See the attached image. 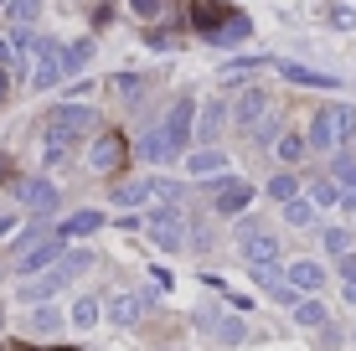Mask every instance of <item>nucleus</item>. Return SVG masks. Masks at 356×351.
<instances>
[{"mask_svg":"<svg viewBox=\"0 0 356 351\" xmlns=\"http://www.w3.org/2000/svg\"><path fill=\"white\" fill-rule=\"evenodd\" d=\"M124 155H129L124 140H119L114 129H104V135L93 140V150H88V165H93V171H104V176H114L119 165H124Z\"/></svg>","mask_w":356,"mask_h":351,"instance_id":"obj_8","label":"nucleus"},{"mask_svg":"<svg viewBox=\"0 0 356 351\" xmlns=\"http://www.w3.org/2000/svg\"><path fill=\"white\" fill-rule=\"evenodd\" d=\"M248 31H253V26H248V16H232L227 26L217 31V36H207V42H212V47H238V42H248Z\"/></svg>","mask_w":356,"mask_h":351,"instance_id":"obj_21","label":"nucleus"},{"mask_svg":"<svg viewBox=\"0 0 356 351\" xmlns=\"http://www.w3.org/2000/svg\"><path fill=\"white\" fill-rule=\"evenodd\" d=\"M284 72L289 83H300V88H341V78H330V72H315V67H300V63H274Z\"/></svg>","mask_w":356,"mask_h":351,"instance_id":"obj_15","label":"nucleus"},{"mask_svg":"<svg viewBox=\"0 0 356 351\" xmlns=\"http://www.w3.org/2000/svg\"><path fill=\"white\" fill-rule=\"evenodd\" d=\"M93 124H98V114L88 104H63V108H52V119H47V140L52 145H72L78 135H88Z\"/></svg>","mask_w":356,"mask_h":351,"instance_id":"obj_2","label":"nucleus"},{"mask_svg":"<svg viewBox=\"0 0 356 351\" xmlns=\"http://www.w3.org/2000/svg\"><path fill=\"white\" fill-rule=\"evenodd\" d=\"M10 21L16 26H36L42 21V0H10Z\"/></svg>","mask_w":356,"mask_h":351,"instance_id":"obj_26","label":"nucleus"},{"mask_svg":"<svg viewBox=\"0 0 356 351\" xmlns=\"http://www.w3.org/2000/svg\"><path fill=\"white\" fill-rule=\"evenodd\" d=\"M325 248L336 253V259H346V253H351V238H346V227H325Z\"/></svg>","mask_w":356,"mask_h":351,"instance_id":"obj_34","label":"nucleus"},{"mask_svg":"<svg viewBox=\"0 0 356 351\" xmlns=\"http://www.w3.org/2000/svg\"><path fill=\"white\" fill-rule=\"evenodd\" d=\"M114 88H119V93H140V88H145V78H134V72H124V78H114Z\"/></svg>","mask_w":356,"mask_h":351,"instance_id":"obj_36","label":"nucleus"},{"mask_svg":"<svg viewBox=\"0 0 356 351\" xmlns=\"http://www.w3.org/2000/svg\"><path fill=\"white\" fill-rule=\"evenodd\" d=\"M67 253H63V233H52V238H42L36 248L26 253H16V274H47L52 263H63Z\"/></svg>","mask_w":356,"mask_h":351,"instance_id":"obj_4","label":"nucleus"},{"mask_svg":"<svg viewBox=\"0 0 356 351\" xmlns=\"http://www.w3.org/2000/svg\"><path fill=\"white\" fill-rule=\"evenodd\" d=\"M259 67H274V63H264V57H238V63L222 67V83H243L248 72H259Z\"/></svg>","mask_w":356,"mask_h":351,"instance_id":"obj_25","label":"nucleus"},{"mask_svg":"<svg viewBox=\"0 0 356 351\" xmlns=\"http://www.w3.org/2000/svg\"><path fill=\"white\" fill-rule=\"evenodd\" d=\"M212 202H217V212H222V217H238V212L253 202V186H248V181H238V176H227L222 186H217Z\"/></svg>","mask_w":356,"mask_h":351,"instance_id":"obj_12","label":"nucleus"},{"mask_svg":"<svg viewBox=\"0 0 356 351\" xmlns=\"http://www.w3.org/2000/svg\"><path fill=\"white\" fill-rule=\"evenodd\" d=\"M83 269H93V253H88V248H72V253H67L63 263H52V269L42 274V279L21 284V300H31V305H42L47 295H57V289H63V284H72V279H78Z\"/></svg>","mask_w":356,"mask_h":351,"instance_id":"obj_1","label":"nucleus"},{"mask_svg":"<svg viewBox=\"0 0 356 351\" xmlns=\"http://www.w3.org/2000/svg\"><path fill=\"white\" fill-rule=\"evenodd\" d=\"M155 197V181H124V186H119L114 191V207H145V202H150Z\"/></svg>","mask_w":356,"mask_h":351,"instance_id":"obj_19","label":"nucleus"},{"mask_svg":"<svg viewBox=\"0 0 356 351\" xmlns=\"http://www.w3.org/2000/svg\"><path fill=\"white\" fill-rule=\"evenodd\" d=\"M63 78H67V72H63V47L42 36V47H36V72H31V88H57Z\"/></svg>","mask_w":356,"mask_h":351,"instance_id":"obj_7","label":"nucleus"},{"mask_svg":"<svg viewBox=\"0 0 356 351\" xmlns=\"http://www.w3.org/2000/svg\"><path fill=\"white\" fill-rule=\"evenodd\" d=\"M129 10H134L140 21H161V16H165V0H129Z\"/></svg>","mask_w":356,"mask_h":351,"instance_id":"obj_33","label":"nucleus"},{"mask_svg":"<svg viewBox=\"0 0 356 351\" xmlns=\"http://www.w3.org/2000/svg\"><path fill=\"white\" fill-rule=\"evenodd\" d=\"M104 316L114 320V325H134V320L145 316V300L134 295V289H114V295L104 300Z\"/></svg>","mask_w":356,"mask_h":351,"instance_id":"obj_11","label":"nucleus"},{"mask_svg":"<svg viewBox=\"0 0 356 351\" xmlns=\"http://www.w3.org/2000/svg\"><path fill=\"white\" fill-rule=\"evenodd\" d=\"M346 305H356V284H346Z\"/></svg>","mask_w":356,"mask_h":351,"instance_id":"obj_43","label":"nucleus"},{"mask_svg":"<svg viewBox=\"0 0 356 351\" xmlns=\"http://www.w3.org/2000/svg\"><path fill=\"white\" fill-rule=\"evenodd\" d=\"M88 63H93V42H88V36L72 42V47H63V72H67V78H72V72H83Z\"/></svg>","mask_w":356,"mask_h":351,"instance_id":"obj_20","label":"nucleus"},{"mask_svg":"<svg viewBox=\"0 0 356 351\" xmlns=\"http://www.w3.org/2000/svg\"><path fill=\"white\" fill-rule=\"evenodd\" d=\"M315 212H321V207H315V202L294 197L289 207H284V222H289V227H315Z\"/></svg>","mask_w":356,"mask_h":351,"instance_id":"obj_23","label":"nucleus"},{"mask_svg":"<svg viewBox=\"0 0 356 351\" xmlns=\"http://www.w3.org/2000/svg\"><path fill=\"white\" fill-rule=\"evenodd\" d=\"M0 233H10V217H0Z\"/></svg>","mask_w":356,"mask_h":351,"instance_id":"obj_44","label":"nucleus"},{"mask_svg":"<svg viewBox=\"0 0 356 351\" xmlns=\"http://www.w3.org/2000/svg\"><path fill=\"white\" fill-rule=\"evenodd\" d=\"M31 331H36V336H52V331H63V310L42 305V310H36V316H31Z\"/></svg>","mask_w":356,"mask_h":351,"instance_id":"obj_27","label":"nucleus"},{"mask_svg":"<svg viewBox=\"0 0 356 351\" xmlns=\"http://www.w3.org/2000/svg\"><path fill=\"white\" fill-rule=\"evenodd\" d=\"M336 181H341V186H351L346 207H356V155H341V161H336Z\"/></svg>","mask_w":356,"mask_h":351,"instance_id":"obj_30","label":"nucleus"},{"mask_svg":"<svg viewBox=\"0 0 356 351\" xmlns=\"http://www.w3.org/2000/svg\"><path fill=\"white\" fill-rule=\"evenodd\" d=\"M155 197H165V202H181V186H176V181H155Z\"/></svg>","mask_w":356,"mask_h":351,"instance_id":"obj_37","label":"nucleus"},{"mask_svg":"<svg viewBox=\"0 0 356 351\" xmlns=\"http://www.w3.org/2000/svg\"><path fill=\"white\" fill-rule=\"evenodd\" d=\"M6 99H10V72L0 67V104H6Z\"/></svg>","mask_w":356,"mask_h":351,"instance_id":"obj_41","label":"nucleus"},{"mask_svg":"<svg viewBox=\"0 0 356 351\" xmlns=\"http://www.w3.org/2000/svg\"><path fill=\"white\" fill-rule=\"evenodd\" d=\"M310 202H315V207H336V202H341L336 181H310Z\"/></svg>","mask_w":356,"mask_h":351,"instance_id":"obj_32","label":"nucleus"},{"mask_svg":"<svg viewBox=\"0 0 356 351\" xmlns=\"http://www.w3.org/2000/svg\"><path fill=\"white\" fill-rule=\"evenodd\" d=\"M341 279L356 284V253H346V259H341Z\"/></svg>","mask_w":356,"mask_h":351,"instance_id":"obj_38","label":"nucleus"},{"mask_svg":"<svg viewBox=\"0 0 356 351\" xmlns=\"http://www.w3.org/2000/svg\"><path fill=\"white\" fill-rule=\"evenodd\" d=\"M351 129H356V114H351V108H321V114L310 119V150H336Z\"/></svg>","mask_w":356,"mask_h":351,"instance_id":"obj_3","label":"nucleus"},{"mask_svg":"<svg viewBox=\"0 0 356 351\" xmlns=\"http://www.w3.org/2000/svg\"><path fill=\"white\" fill-rule=\"evenodd\" d=\"M330 21H336V26H356V10H341L336 6V10H330Z\"/></svg>","mask_w":356,"mask_h":351,"instance_id":"obj_39","label":"nucleus"},{"mask_svg":"<svg viewBox=\"0 0 356 351\" xmlns=\"http://www.w3.org/2000/svg\"><path fill=\"white\" fill-rule=\"evenodd\" d=\"M145 233H150V243H155V248H165V253H181V248H186L176 212H145Z\"/></svg>","mask_w":356,"mask_h":351,"instance_id":"obj_6","label":"nucleus"},{"mask_svg":"<svg viewBox=\"0 0 356 351\" xmlns=\"http://www.w3.org/2000/svg\"><path fill=\"white\" fill-rule=\"evenodd\" d=\"M0 325H6V310H0Z\"/></svg>","mask_w":356,"mask_h":351,"instance_id":"obj_46","label":"nucleus"},{"mask_svg":"<svg viewBox=\"0 0 356 351\" xmlns=\"http://www.w3.org/2000/svg\"><path fill=\"white\" fill-rule=\"evenodd\" d=\"M10 57H16V47H10V42H6V36H0V67H6V63H10Z\"/></svg>","mask_w":356,"mask_h":351,"instance_id":"obj_40","label":"nucleus"},{"mask_svg":"<svg viewBox=\"0 0 356 351\" xmlns=\"http://www.w3.org/2000/svg\"><path fill=\"white\" fill-rule=\"evenodd\" d=\"M98 316H104V305H98L93 295H88V300H78V305L67 310V320L78 325V331H93V325H98Z\"/></svg>","mask_w":356,"mask_h":351,"instance_id":"obj_22","label":"nucleus"},{"mask_svg":"<svg viewBox=\"0 0 356 351\" xmlns=\"http://www.w3.org/2000/svg\"><path fill=\"white\" fill-rule=\"evenodd\" d=\"M0 6H10V0H0Z\"/></svg>","mask_w":356,"mask_h":351,"instance_id":"obj_47","label":"nucleus"},{"mask_svg":"<svg viewBox=\"0 0 356 351\" xmlns=\"http://www.w3.org/2000/svg\"><path fill=\"white\" fill-rule=\"evenodd\" d=\"M16 351H36V346H16Z\"/></svg>","mask_w":356,"mask_h":351,"instance_id":"obj_45","label":"nucleus"},{"mask_svg":"<svg viewBox=\"0 0 356 351\" xmlns=\"http://www.w3.org/2000/svg\"><path fill=\"white\" fill-rule=\"evenodd\" d=\"M238 248H243V259H248L253 269L279 259V238H274V233H264V227H253V222H243V227H238Z\"/></svg>","mask_w":356,"mask_h":351,"instance_id":"obj_5","label":"nucleus"},{"mask_svg":"<svg viewBox=\"0 0 356 351\" xmlns=\"http://www.w3.org/2000/svg\"><path fill=\"white\" fill-rule=\"evenodd\" d=\"M6 171H10V155H6V150H0V176H6Z\"/></svg>","mask_w":356,"mask_h":351,"instance_id":"obj_42","label":"nucleus"},{"mask_svg":"<svg viewBox=\"0 0 356 351\" xmlns=\"http://www.w3.org/2000/svg\"><path fill=\"white\" fill-rule=\"evenodd\" d=\"M196 325H202V331H212L217 341H227V346H238L243 336H248V325H243V316H196Z\"/></svg>","mask_w":356,"mask_h":351,"instance_id":"obj_13","label":"nucleus"},{"mask_svg":"<svg viewBox=\"0 0 356 351\" xmlns=\"http://www.w3.org/2000/svg\"><path fill=\"white\" fill-rule=\"evenodd\" d=\"M274 135H279V124H274V114H268V119H264V124H259V129H253V140H259V145H268V140H274Z\"/></svg>","mask_w":356,"mask_h":351,"instance_id":"obj_35","label":"nucleus"},{"mask_svg":"<svg viewBox=\"0 0 356 351\" xmlns=\"http://www.w3.org/2000/svg\"><path fill=\"white\" fill-rule=\"evenodd\" d=\"M305 150H310V140H300V135H279V161H305Z\"/></svg>","mask_w":356,"mask_h":351,"instance_id":"obj_31","label":"nucleus"},{"mask_svg":"<svg viewBox=\"0 0 356 351\" xmlns=\"http://www.w3.org/2000/svg\"><path fill=\"white\" fill-rule=\"evenodd\" d=\"M16 202H21V207H26V212L47 217V212H52V207H57V202H63V197H57V186H52V181L31 176V181H21V186H16Z\"/></svg>","mask_w":356,"mask_h":351,"instance_id":"obj_9","label":"nucleus"},{"mask_svg":"<svg viewBox=\"0 0 356 351\" xmlns=\"http://www.w3.org/2000/svg\"><path fill=\"white\" fill-rule=\"evenodd\" d=\"M227 171V150H196L186 155V176H217Z\"/></svg>","mask_w":356,"mask_h":351,"instance_id":"obj_18","label":"nucleus"},{"mask_svg":"<svg viewBox=\"0 0 356 351\" xmlns=\"http://www.w3.org/2000/svg\"><path fill=\"white\" fill-rule=\"evenodd\" d=\"M289 284L305 289V295H315V289L325 284V269H321L315 259H294V263H289Z\"/></svg>","mask_w":356,"mask_h":351,"instance_id":"obj_16","label":"nucleus"},{"mask_svg":"<svg viewBox=\"0 0 356 351\" xmlns=\"http://www.w3.org/2000/svg\"><path fill=\"white\" fill-rule=\"evenodd\" d=\"M294 191H300V186H294V176H289V171L268 176V197H274V202H284V207H289V202H294Z\"/></svg>","mask_w":356,"mask_h":351,"instance_id":"obj_29","label":"nucleus"},{"mask_svg":"<svg viewBox=\"0 0 356 351\" xmlns=\"http://www.w3.org/2000/svg\"><path fill=\"white\" fill-rule=\"evenodd\" d=\"M63 238H93V233H104V212H72V217H63V227H57Z\"/></svg>","mask_w":356,"mask_h":351,"instance_id":"obj_17","label":"nucleus"},{"mask_svg":"<svg viewBox=\"0 0 356 351\" xmlns=\"http://www.w3.org/2000/svg\"><path fill=\"white\" fill-rule=\"evenodd\" d=\"M294 320H300L305 331H310V325H325V305L321 300H300V305H294Z\"/></svg>","mask_w":356,"mask_h":351,"instance_id":"obj_28","label":"nucleus"},{"mask_svg":"<svg viewBox=\"0 0 356 351\" xmlns=\"http://www.w3.org/2000/svg\"><path fill=\"white\" fill-rule=\"evenodd\" d=\"M264 114H268V93H264V88L238 93V104H232V124H238V129H259Z\"/></svg>","mask_w":356,"mask_h":351,"instance_id":"obj_10","label":"nucleus"},{"mask_svg":"<svg viewBox=\"0 0 356 351\" xmlns=\"http://www.w3.org/2000/svg\"><path fill=\"white\" fill-rule=\"evenodd\" d=\"M191 21H196L207 36H217L232 16H227V6H217V0H191Z\"/></svg>","mask_w":356,"mask_h":351,"instance_id":"obj_14","label":"nucleus"},{"mask_svg":"<svg viewBox=\"0 0 356 351\" xmlns=\"http://www.w3.org/2000/svg\"><path fill=\"white\" fill-rule=\"evenodd\" d=\"M227 124V104H207V114H202V124H196V135L202 140H217V129Z\"/></svg>","mask_w":356,"mask_h":351,"instance_id":"obj_24","label":"nucleus"}]
</instances>
